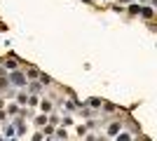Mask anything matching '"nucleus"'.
I'll use <instances>...</instances> for the list:
<instances>
[{
    "label": "nucleus",
    "mask_w": 157,
    "mask_h": 141,
    "mask_svg": "<svg viewBox=\"0 0 157 141\" xmlns=\"http://www.w3.org/2000/svg\"><path fill=\"white\" fill-rule=\"evenodd\" d=\"M12 80H14V85H26V78H24L21 73H14V75H12Z\"/></svg>",
    "instance_id": "nucleus-1"
},
{
    "label": "nucleus",
    "mask_w": 157,
    "mask_h": 141,
    "mask_svg": "<svg viewBox=\"0 0 157 141\" xmlns=\"http://www.w3.org/2000/svg\"><path fill=\"white\" fill-rule=\"evenodd\" d=\"M117 141H129V136H127V134H122V136H120Z\"/></svg>",
    "instance_id": "nucleus-2"
}]
</instances>
